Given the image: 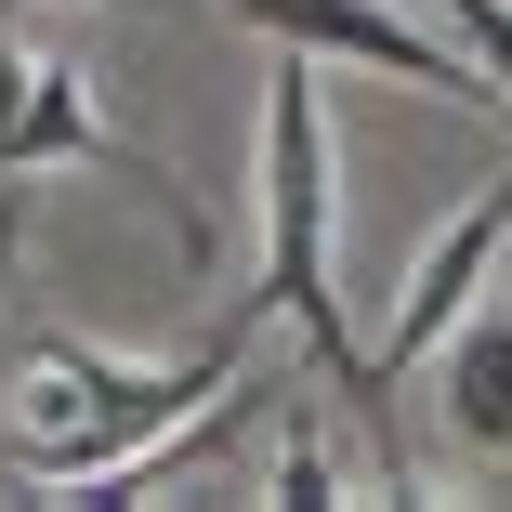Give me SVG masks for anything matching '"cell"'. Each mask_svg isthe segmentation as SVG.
Returning <instances> with one entry per match:
<instances>
[{
    "instance_id": "7a4b0ae2",
    "label": "cell",
    "mask_w": 512,
    "mask_h": 512,
    "mask_svg": "<svg viewBox=\"0 0 512 512\" xmlns=\"http://www.w3.org/2000/svg\"><path fill=\"white\" fill-rule=\"evenodd\" d=\"M250 211H263V316L316 355V394H342V421H355V368H368V342L342 329V289H329V79H316V53H289L276 40V66H263V171H250Z\"/></svg>"
},
{
    "instance_id": "ba28073f",
    "label": "cell",
    "mask_w": 512,
    "mask_h": 512,
    "mask_svg": "<svg viewBox=\"0 0 512 512\" xmlns=\"http://www.w3.org/2000/svg\"><path fill=\"white\" fill-rule=\"evenodd\" d=\"M421 14H434V27H447V40L499 79V92H512V0H421Z\"/></svg>"
},
{
    "instance_id": "5b68a950",
    "label": "cell",
    "mask_w": 512,
    "mask_h": 512,
    "mask_svg": "<svg viewBox=\"0 0 512 512\" xmlns=\"http://www.w3.org/2000/svg\"><path fill=\"white\" fill-rule=\"evenodd\" d=\"M27 171H132V184H158V158H132L106 132V106H92V79L66 53H40L27 27H0V197H14Z\"/></svg>"
},
{
    "instance_id": "3957f363",
    "label": "cell",
    "mask_w": 512,
    "mask_h": 512,
    "mask_svg": "<svg viewBox=\"0 0 512 512\" xmlns=\"http://www.w3.org/2000/svg\"><path fill=\"white\" fill-rule=\"evenodd\" d=\"M499 250H512V171H499V184H473L460 211L434 224V250L407 263V289H394V329H381V342H368V368H355V421H368V447H381V486H407V460H394V381L447 342V316L499 276Z\"/></svg>"
},
{
    "instance_id": "8992f818",
    "label": "cell",
    "mask_w": 512,
    "mask_h": 512,
    "mask_svg": "<svg viewBox=\"0 0 512 512\" xmlns=\"http://www.w3.org/2000/svg\"><path fill=\"white\" fill-rule=\"evenodd\" d=\"M434 421L460 460H512V302L473 289L434 342Z\"/></svg>"
},
{
    "instance_id": "52a82bcc",
    "label": "cell",
    "mask_w": 512,
    "mask_h": 512,
    "mask_svg": "<svg viewBox=\"0 0 512 512\" xmlns=\"http://www.w3.org/2000/svg\"><path fill=\"white\" fill-rule=\"evenodd\" d=\"M263 499H276V512H342V499H355V473H342V460H329V434H316V407H276Z\"/></svg>"
},
{
    "instance_id": "6da1fadb",
    "label": "cell",
    "mask_w": 512,
    "mask_h": 512,
    "mask_svg": "<svg viewBox=\"0 0 512 512\" xmlns=\"http://www.w3.org/2000/svg\"><path fill=\"white\" fill-rule=\"evenodd\" d=\"M250 329H263V289L197 355H158V368L79 342V329H40L27 342V381H14V421H0L14 486H40V499H132V473L250 381Z\"/></svg>"
},
{
    "instance_id": "277c9868",
    "label": "cell",
    "mask_w": 512,
    "mask_h": 512,
    "mask_svg": "<svg viewBox=\"0 0 512 512\" xmlns=\"http://www.w3.org/2000/svg\"><path fill=\"white\" fill-rule=\"evenodd\" d=\"M224 14H250L263 40L316 53V66H368V79H407V92H447V106H512V92L421 14V0H224Z\"/></svg>"
}]
</instances>
